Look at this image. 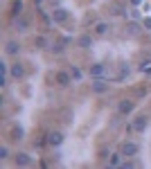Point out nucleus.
Returning <instances> with one entry per match:
<instances>
[{"label":"nucleus","instance_id":"obj_10","mask_svg":"<svg viewBox=\"0 0 151 169\" xmlns=\"http://www.w3.org/2000/svg\"><path fill=\"white\" fill-rule=\"evenodd\" d=\"M18 52V43L16 41H9L7 43V54H16Z\"/></svg>","mask_w":151,"mask_h":169},{"label":"nucleus","instance_id":"obj_2","mask_svg":"<svg viewBox=\"0 0 151 169\" xmlns=\"http://www.w3.org/2000/svg\"><path fill=\"white\" fill-rule=\"evenodd\" d=\"M147 124H149V119L144 117H135L133 119V124H131V131H144V128H147Z\"/></svg>","mask_w":151,"mask_h":169},{"label":"nucleus","instance_id":"obj_17","mask_svg":"<svg viewBox=\"0 0 151 169\" xmlns=\"http://www.w3.org/2000/svg\"><path fill=\"white\" fill-rule=\"evenodd\" d=\"M131 2H133V5H140V0H131Z\"/></svg>","mask_w":151,"mask_h":169},{"label":"nucleus","instance_id":"obj_16","mask_svg":"<svg viewBox=\"0 0 151 169\" xmlns=\"http://www.w3.org/2000/svg\"><path fill=\"white\" fill-rule=\"evenodd\" d=\"M144 25H147V27L151 29V18H144Z\"/></svg>","mask_w":151,"mask_h":169},{"label":"nucleus","instance_id":"obj_7","mask_svg":"<svg viewBox=\"0 0 151 169\" xmlns=\"http://www.w3.org/2000/svg\"><path fill=\"white\" fill-rule=\"evenodd\" d=\"M106 29H108V25H106V23H97V25H95V34H97V36H104V34H106Z\"/></svg>","mask_w":151,"mask_h":169},{"label":"nucleus","instance_id":"obj_11","mask_svg":"<svg viewBox=\"0 0 151 169\" xmlns=\"http://www.w3.org/2000/svg\"><path fill=\"white\" fill-rule=\"evenodd\" d=\"M92 88H95V93H104V90H106L108 86L104 84V81H95V86H92Z\"/></svg>","mask_w":151,"mask_h":169},{"label":"nucleus","instance_id":"obj_4","mask_svg":"<svg viewBox=\"0 0 151 169\" xmlns=\"http://www.w3.org/2000/svg\"><path fill=\"white\" fill-rule=\"evenodd\" d=\"M29 156H27V153H18L16 156V165H20V167H27V165H29Z\"/></svg>","mask_w":151,"mask_h":169},{"label":"nucleus","instance_id":"obj_12","mask_svg":"<svg viewBox=\"0 0 151 169\" xmlns=\"http://www.w3.org/2000/svg\"><path fill=\"white\" fill-rule=\"evenodd\" d=\"M90 72H92L95 77H99L101 72H104V68H101V66H92V68H90Z\"/></svg>","mask_w":151,"mask_h":169},{"label":"nucleus","instance_id":"obj_1","mask_svg":"<svg viewBox=\"0 0 151 169\" xmlns=\"http://www.w3.org/2000/svg\"><path fill=\"white\" fill-rule=\"evenodd\" d=\"M138 149H140V147H138L135 142H124V144H122V156H126V158H133L135 153H138Z\"/></svg>","mask_w":151,"mask_h":169},{"label":"nucleus","instance_id":"obj_14","mask_svg":"<svg viewBox=\"0 0 151 169\" xmlns=\"http://www.w3.org/2000/svg\"><path fill=\"white\" fill-rule=\"evenodd\" d=\"M110 165H113V167H117V165H120V156H113V158H110Z\"/></svg>","mask_w":151,"mask_h":169},{"label":"nucleus","instance_id":"obj_5","mask_svg":"<svg viewBox=\"0 0 151 169\" xmlns=\"http://www.w3.org/2000/svg\"><path fill=\"white\" fill-rule=\"evenodd\" d=\"M52 18H54V20H57V23H63V20H66V18H68L66 9H57V11H54V14H52Z\"/></svg>","mask_w":151,"mask_h":169},{"label":"nucleus","instance_id":"obj_9","mask_svg":"<svg viewBox=\"0 0 151 169\" xmlns=\"http://www.w3.org/2000/svg\"><path fill=\"white\" fill-rule=\"evenodd\" d=\"M57 81H59L61 86H66V84H70V77H68L66 72H59V75H57Z\"/></svg>","mask_w":151,"mask_h":169},{"label":"nucleus","instance_id":"obj_13","mask_svg":"<svg viewBox=\"0 0 151 169\" xmlns=\"http://www.w3.org/2000/svg\"><path fill=\"white\" fill-rule=\"evenodd\" d=\"M11 9H14V14H18V11L23 9V2H20V0H16V2L11 5Z\"/></svg>","mask_w":151,"mask_h":169},{"label":"nucleus","instance_id":"obj_8","mask_svg":"<svg viewBox=\"0 0 151 169\" xmlns=\"http://www.w3.org/2000/svg\"><path fill=\"white\" fill-rule=\"evenodd\" d=\"M61 142H63L61 133H50V144H61Z\"/></svg>","mask_w":151,"mask_h":169},{"label":"nucleus","instance_id":"obj_3","mask_svg":"<svg viewBox=\"0 0 151 169\" xmlns=\"http://www.w3.org/2000/svg\"><path fill=\"white\" fill-rule=\"evenodd\" d=\"M131 110H133V101L124 99L122 104H120V113H122V115H126V113H131Z\"/></svg>","mask_w":151,"mask_h":169},{"label":"nucleus","instance_id":"obj_6","mask_svg":"<svg viewBox=\"0 0 151 169\" xmlns=\"http://www.w3.org/2000/svg\"><path fill=\"white\" fill-rule=\"evenodd\" d=\"M23 75H25V70H23V66H20V63H16V66L11 68V77H16V79H20Z\"/></svg>","mask_w":151,"mask_h":169},{"label":"nucleus","instance_id":"obj_15","mask_svg":"<svg viewBox=\"0 0 151 169\" xmlns=\"http://www.w3.org/2000/svg\"><path fill=\"white\" fill-rule=\"evenodd\" d=\"M129 32L135 34V32H138V25H135V23H131V25H129Z\"/></svg>","mask_w":151,"mask_h":169}]
</instances>
